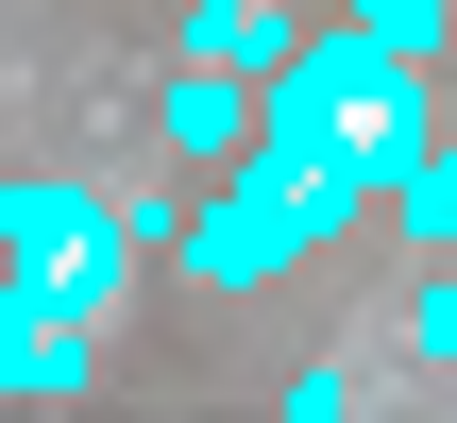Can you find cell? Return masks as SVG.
Masks as SVG:
<instances>
[{
  "mask_svg": "<svg viewBox=\"0 0 457 423\" xmlns=\"http://www.w3.org/2000/svg\"><path fill=\"white\" fill-rule=\"evenodd\" d=\"M0 254H17V288H34V305L102 322V305L136 288V254H153V237L119 220V187H51V170H34V187H0Z\"/></svg>",
  "mask_w": 457,
  "mask_h": 423,
  "instance_id": "1",
  "label": "cell"
},
{
  "mask_svg": "<svg viewBox=\"0 0 457 423\" xmlns=\"http://www.w3.org/2000/svg\"><path fill=\"white\" fill-rule=\"evenodd\" d=\"M153 136H170L187 170H237V153H254V68H204V51H187V68L153 85Z\"/></svg>",
  "mask_w": 457,
  "mask_h": 423,
  "instance_id": "2",
  "label": "cell"
},
{
  "mask_svg": "<svg viewBox=\"0 0 457 423\" xmlns=\"http://www.w3.org/2000/svg\"><path fill=\"white\" fill-rule=\"evenodd\" d=\"M187 51H204V68H254V85H271V68L305 51V34H288L271 0H187Z\"/></svg>",
  "mask_w": 457,
  "mask_h": 423,
  "instance_id": "3",
  "label": "cell"
},
{
  "mask_svg": "<svg viewBox=\"0 0 457 423\" xmlns=\"http://www.w3.org/2000/svg\"><path fill=\"white\" fill-rule=\"evenodd\" d=\"M339 17H356V34H373L390 68H424V51H441V17H457V0H339Z\"/></svg>",
  "mask_w": 457,
  "mask_h": 423,
  "instance_id": "4",
  "label": "cell"
},
{
  "mask_svg": "<svg viewBox=\"0 0 457 423\" xmlns=\"http://www.w3.org/2000/svg\"><path fill=\"white\" fill-rule=\"evenodd\" d=\"M390 220H407V237H424V254H457V153H424V170H407V187H390Z\"/></svg>",
  "mask_w": 457,
  "mask_h": 423,
  "instance_id": "5",
  "label": "cell"
},
{
  "mask_svg": "<svg viewBox=\"0 0 457 423\" xmlns=\"http://www.w3.org/2000/svg\"><path fill=\"white\" fill-rule=\"evenodd\" d=\"M407 356H424V373H457V271L424 288V305H407Z\"/></svg>",
  "mask_w": 457,
  "mask_h": 423,
  "instance_id": "6",
  "label": "cell"
}]
</instances>
